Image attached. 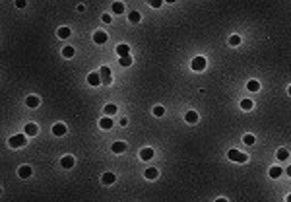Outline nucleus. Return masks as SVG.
<instances>
[{"instance_id": "obj_11", "label": "nucleus", "mask_w": 291, "mask_h": 202, "mask_svg": "<svg viewBox=\"0 0 291 202\" xmlns=\"http://www.w3.org/2000/svg\"><path fill=\"white\" fill-rule=\"evenodd\" d=\"M116 53H119V56L122 59V56H128L130 53V47L128 45H116Z\"/></svg>"}, {"instance_id": "obj_27", "label": "nucleus", "mask_w": 291, "mask_h": 202, "mask_svg": "<svg viewBox=\"0 0 291 202\" xmlns=\"http://www.w3.org/2000/svg\"><path fill=\"white\" fill-rule=\"evenodd\" d=\"M281 173H283V171H281L280 167H272V169H270V177H274V179H278V177L281 175Z\"/></svg>"}, {"instance_id": "obj_14", "label": "nucleus", "mask_w": 291, "mask_h": 202, "mask_svg": "<svg viewBox=\"0 0 291 202\" xmlns=\"http://www.w3.org/2000/svg\"><path fill=\"white\" fill-rule=\"evenodd\" d=\"M53 134H56V136L66 134V126H64V125H54L53 126Z\"/></svg>"}, {"instance_id": "obj_33", "label": "nucleus", "mask_w": 291, "mask_h": 202, "mask_svg": "<svg viewBox=\"0 0 291 202\" xmlns=\"http://www.w3.org/2000/svg\"><path fill=\"white\" fill-rule=\"evenodd\" d=\"M16 6H18V8H24V6H25V0H18Z\"/></svg>"}, {"instance_id": "obj_30", "label": "nucleus", "mask_w": 291, "mask_h": 202, "mask_svg": "<svg viewBox=\"0 0 291 202\" xmlns=\"http://www.w3.org/2000/svg\"><path fill=\"white\" fill-rule=\"evenodd\" d=\"M229 43H231V45H239V43H241V37H239V35H231Z\"/></svg>"}, {"instance_id": "obj_3", "label": "nucleus", "mask_w": 291, "mask_h": 202, "mask_svg": "<svg viewBox=\"0 0 291 202\" xmlns=\"http://www.w3.org/2000/svg\"><path fill=\"white\" fill-rule=\"evenodd\" d=\"M192 68L196 72H202L204 68H206V59H204V56H196V59L192 60Z\"/></svg>"}, {"instance_id": "obj_23", "label": "nucleus", "mask_w": 291, "mask_h": 202, "mask_svg": "<svg viewBox=\"0 0 291 202\" xmlns=\"http://www.w3.org/2000/svg\"><path fill=\"white\" fill-rule=\"evenodd\" d=\"M115 113H116V105L111 103V105L105 107V115H107V117H111V115H115Z\"/></svg>"}, {"instance_id": "obj_21", "label": "nucleus", "mask_w": 291, "mask_h": 202, "mask_svg": "<svg viewBox=\"0 0 291 202\" xmlns=\"http://www.w3.org/2000/svg\"><path fill=\"white\" fill-rule=\"evenodd\" d=\"M113 12L115 14H122V12H124V4H122V2H115L113 4Z\"/></svg>"}, {"instance_id": "obj_17", "label": "nucleus", "mask_w": 291, "mask_h": 202, "mask_svg": "<svg viewBox=\"0 0 291 202\" xmlns=\"http://www.w3.org/2000/svg\"><path fill=\"white\" fill-rule=\"evenodd\" d=\"M37 105H39V97H35V95H29V97H27V107L35 109Z\"/></svg>"}, {"instance_id": "obj_12", "label": "nucleus", "mask_w": 291, "mask_h": 202, "mask_svg": "<svg viewBox=\"0 0 291 202\" xmlns=\"http://www.w3.org/2000/svg\"><path fill=\"white\" fill-rule=\"evenodd\" d=\"M37 132H39L37 125H31V122H29V125H25V134H27V136H35Z\"/></svg>"}, {"instance_id": "obj_28", "label": "nucleus", "mask_w": 291, "mask_h": 202, "mask_svg": "<svg viewBox=\"0 0 291 202\" xmlns=\"http://www.w3.org/2000/svg\"><path fill=\"white\" fill-rule=\"evenodd\" d=\"M154 115H155V117H163V115H165V109H163L161 105H157V107H154Z\"/></svg>"}, {"instance_id": "obj_13", "label": "nucleus", "mask_w": 291, "mask_h": 202, "mask_svg": "<svg viewBox=\"0 0 291 202\" xmlns=\"http://www.w3.org/2000/svg\"><path fill=\"white\" fill-rule=\"evenodd\" d=\"M87 82H89L91 86H99V84H101V76L93 72V74H89V78H87Z\"/></svg>"}, {"instance_id": "obj_8", "label": "nucleus", "mask_w": 291, "mask_h": 202, "mask_svg": "<svg viewBox=\"0 0 291 202\" xmlns=\"http://www.w3.org/2000/svg\"><path fill=\"white\" fill-rule=\"evenodd\" d=\"M140 157L144 161H148V160H151V157H154V150L151 148H144L142 152H140Z\"/></svg>"}, {"instance_id": "obj_26", "label": "nucleus", "mask_w": 291, "mask_h": 202, "mask_svg": "<svg viewBox=\"0 0 291 202\" xmlns=\"http://www.w3.org/2000/svg\"><path fill=\"white\" fill-rule=\"evenodd\" d=\"M146 177H148V179H155L157 177V169H154V167L146 169Z\"/></svg>"}, {"instance_id": "obj_24", "label": "nucleus", "mask_w": 291, "mask_h": 202, "mask_svg": "<svg viewBox=\"0 0 291 202\" xmlns=\"http://www.w3.org/2000/svg\"><path fill=\"white\" fill-rule=\"evenodd\" d=\"M140 18H142V16H140L138 12H130V16H128V20L132 21V24H138V21H140Z\"/></svg>"}, {"instance_id": "obj_6", "label": "nucleus", "mask_w": 291, "mask_h": 202, "mask_svg": "<svg viewBox=\"0 0 291 202\" xmlns=\"http://www.w3.org/2000/svg\"><path fill=\"white\" fill-rule=\"evenodd\" d=\"M18 173H20V177H21V179H27V177H31V173H33V169L29 167V165H21V167H20V171H18Z\"/></svg>"}, {"instance_id": "obj_25", "label": "nucleus", "mask_w": 291, "mask_h": 202, "mask_svg": "<svg viewBox=\"0 0 291 202\" xmlns=\"http://www.w3.org/2000/svg\"><path fill=\"white\" fill-rule=\"evenodd\" d=\"M287 156H289V152L285 148H280L278 150V160H287Z\"/></svg>"}, {"instance_id": "obj_32", "label": "nucleus", "mask_w": 291, "mask_h": 202, "mask_svg": "<svg viewBox=\"0 0 291 202\" xmlns=\"http://www.w3.org/2000/svg\"><path fill=\"white\" fill-rule=\"evenodd\" d=\"M161 4H163L161 0H150V6H154V8H159Z\"/></svg>"}, {"instance_id": "obj_16", "label": "nucleus", "mask_w": 291, "mask_h": 202, "mask_svg": "<svg viewBox=\"0 0 291 202\" xmlns=\"http://www.w3.org/2000/svg\"><path fill=\"white\" fill-rule=\"evenodd\" d=\"M101 181H103V185H113L115 183V175L113 173H105V175L101 177Z\"/></svg>"}, {"instance_id": "obj_37", "label": "nucleus", "mask_w": 291, "mask_h": 202, "mask_svg": "<svg viewBox=\"0 0 291 202\" xmlns=\"http://www.w3.org/2000/svg\"><path fill=\"white\" fill-rule=\"evenodd\" d=\"M287 202H291V194H289V196H287Z\"/></svg>"}, {"instance_id": "obj_15", "label": "nucleus", "mask_w": 291, "mask_h": 202, "mask_svg": "<svg viewBox=\"0 0 291 202\" xmlns=\"http://www.w3.org/2000/svg\"><path fill=\"white\" fill-rule=\"evenodd\" d=\"M126 150V144L124 142H115L113 144V152L115 154H120V152H124Z\"/></svg>"}, {"instance_id": "obj_36", "label": "nucleus", "mask_w": 291, "mask_h": 202, "mask_svg": "<svg viewBox=\"0 0 291 202\" xmlns=\"http://www.w3.org/2000/svg\"><path fill=\"white\" fill-rule=\"evenodd\" d=\"M215 202H227V200H225V198H217Z\"/></svg>"}, {"instance_id": "obj_2", "label": "nucleus", "mask_w": 291, "mask_h": 202, "mask_svg": "<svg viewBox=\"0 0 291 202\" xmlns=\"http://www.w3.org/2000/svg\"><path fill=\"white\" fill-rule=\"evenodd\" d=\"M8 142H10L12 148H20V146H24V144L27 142V134H16V136H12Z\"/></svg>"}, {"instance_id": "obj_35", "label": "nucleus", "mask_w": 291, "mask_h": 202, "mask_svg": "<svg viewBox=\"0 0 291 202\" xmlns=\"http://www.w3.org/2000/svg\"><path fill=\"white\" fill-rule=\"evenodd\" d=\"M285 173H287V175L291 177V165H289V167H287V171H285Z\"/></svg>"}, {"instance_id": "obj_7", "label": "nucleus", "mask_w": 291, "mask_h": 202, "mask_svg": "<svg viewBox=\"0 0 291 202\" xmlns=\"http://www.w3.org/2000/svg\"><path fill=\"white\" fill-rule=\"evenodd\" d=\"M93 41L99 43V45H101V43H105L107 41V33L105 31H95V33H93Z\"/></svg>"}, {"instance_id": "obj_1", "label": "nucleus", "mask_w": 291, "mask_h": 202, "mask_svg": "<svg viewBox=\"0 0 291 202\" xmlns=\"http://www.w3.org/2000/svg\"><path fill=\"white\" fill-rule=\"evenodd\" d=\"M229 160L231 161H237V163H245L246 160H249V156H245V154H241L239 150H229Z\"/></svg>"}, {"instance_id": "obj_4", "label": "nucleus", "mask_w": 291, "mask_h": 202, "mask_svg": "<svg viewBox=\"0 0 291 202\" xmlns=\"http://www.w3.org/2000/svg\"><path fill=\"white\" fill-rule=\"evenodd\" d=\"M99 76H101V82H103V84H111V80H113V78H111V70H109L107 66H103V68L99 70Z\"/></svg>"}, {"instance_id": "obj_31", "label": "nucleus", "mask_w": 291, "mask_h": 202, "mask_svg": "<svg viewBox=\"0 0 291 202\" xmlns=\"http://www.w3.org/2000/svg\"><path fill=\"white\" fill-rule=\"evenodd\" d=\"M120 64H122V66H130V64H132V59H130V56H122Z\"/></svg>"}, {"instance_id": "obj_18", "label": "nucleus", "mask_w": 291, "mask_h": 202, "mask_svg": "<svg viewBox=\"0 0 291 202\" xmlns=\"http://www.w3.org/2000/svg\"><path fill=\"white\" fill-rule=\"evenodd\" d=\"M62 56L64 59H72V56H74V47H64L62 49Z\"/></svg>"}, {"instance_id": "obj_38", "label": "nucleus", "mask_w": 291, "mask_h": 202, "mask_svg": "<svg viewBox=\"0 0 291 202\" xmlns=\"http://www.w3.org/2000/svg\"><path fill=\"white\" fill-rule=\"evenodd\" d=\"M289 95H291V86H289Z\"/></svg>"}, {"instance_id": "obj_29", "label": "nucleus", "mask_w": 291, "mask_h": 202, "mask_svg": "<svg viewBox=\"0 0 291 202\" xmlns=\"http://www.w3.org/2000/svg\"><path fill=\"white\" fill-rule=\"evenodd\" d=\"M243 142H245V144H249V146H252V144H254V136H252V134H245Z\"/></svg>"}, {"instance_id": "obj_34", "label": "nucleus", "mask_w": 291, "mask_h": 202, "mask_svg": "<svg viewBox=\"0 0 291 202\" xmlns=\"http://www.w3.org/2000/svg\"><path fill=\"white\" fill-rule=\"evenodd\" d=\"M103 21H105V24H111V16H107V14H105V16H103Z\"/></svg>"}, {"instance_id": "obj_20", "label": "nucleus", "mask_w": 291, "mask_h": 202, "mask_svg": "<svg viewBox=\"0 0 291 202\" xmlns=\"http://www.w3.org/2000/svg\"><path fill=\"white\" fill-rule=\"evenodd\" d=\"M56 33H58V37H60V39H66V37H70V29H68V27H60V29H58Z\"/></svg>"}, {"instance_id": "obj_22", "label": "nucleus", "mask_w": 291, "mask_h": 202, "mask_svg": "<svg viewBox=\"0 0 291 202\" xmlns=\"http://www.w3.org/2000/svg\"><path fill=\"white\" fill-rule=\"evenodd\" d=\"M241 109L250 111V109H252V101H250V99H243V101H241Z\"/></svg>"}, {"instance_id": "obj_10", "label": "nucleus", "mask_w": 291, "mask_h": 202, "mask_svg": "<svg viewBox=\"0 0 291 202\" xmlns=\"http://www.w3.org/2000/svg\"><path fill=\"white\" fill-rule=\"evenodd\" d=\"M99 126L103 128V130H109V128H113V121L109 119V117H103V119L99 121Z\"/></svg>"}, {"instance_id": "obj_19", "label": "nucleus", "mask_w": 291, "mask_h": 202, "mask_svg": "<svg viewBox=\"0 0 291 202\" xmlns=\"http://www.w3.org/2000/svg\"><path fill=\"white\" fill-rule=\"evenodd\" d=\"M246 88H249V91H258L260 90V84L256 80H250L249 84H246Z\"/></svg>"}, {"instance_id": "obj_9", "label": "nucleus", "mask_w": 291, "mask_h": 202, "mask_svg": "<svg viewBox=\"0 0 291 202\" xmlns=\"http://www.w3.org/2000/svg\"><path fill=\"white\" fill-rule=\"evenodd\" d=\"M185 119H186V122L194 125V122H198V113H196V111H188V113L185 115Z\"/></svg>"}, {"instance_id": "obj_5", "label": "nucleus", "mask_w": 291, "mask_h": 202, "mask_svg": "<svg viewBox=\"0 0 291 202\" xmlns=\"http://www.w3.org/2000/svg\"><path fill=\"white\" fill-rule=\"evenodd\" d=\"M74 163H76L74 156H64L62 160H60V165H62L64 169H70V167H74Z\"/></svg>"}]
</instances>
